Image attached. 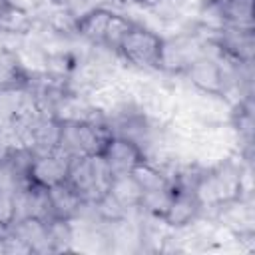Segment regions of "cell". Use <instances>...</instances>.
Instances as JSON below:
<instances>
[{"label": "cell", "mask_w": 255, "mask_h": 255, "mask_svg": "<svg viewBox=\"0 0 255 255\" xmlns=\"http://www.w3.org/2000/svg\"><path fill=\"white\" fill-rule=\"evenodd\" d=\"M46 231H48V239L50 245L54 249V253L58 251H72V237H74V227L70 219H62V217H52L46 221Z\"/></svg>", "instance_id": "cell-12"}, {"label": "cell", "mask_w": 255, "mask_h": 255, "mask_svg": "<svg viewBox=\"0 0 255 255\" xmlns=\"http://www.w3.org/2000/svg\"><path fill=\"white\" fill-rule=\"evenodd\" d=\"M110 16H112V10L100 6V8H94L92 12L84 14L82 18H78V22H76V34H78V38H82L88 44L102 42Z\"/></svg>", "instance_id": "cell-9"}, {"label": "cell", "mask_w": 255, "mask_h": 255, "mask_svg": "<svg viewBox=\"0 0 255 255\" xmlns=\"http://www.w3.org/2000/svg\"><path fill=\"white\" fill-rule=\"evenodd\" d=\"M133 179L137 181V185L143 191H151V189H161L169 185V179L163 175V171H159L155 165L147 163V161H139L133 169H131Z\"/></svg>", "instance_id": "cell-13"}, {"label": "cell", "mask_w": 255, "mask_h": 255, "mask_svg": "<svg viewBox=\"0 0 255 255\" xmlns=\"http://www.w3.org/2000/svg\"><path fill=\"white\" fill-rule=\"evenodd\" d=\"M96 207H98V213H100L102 221H116V219L126 217V213H128V209L110 193H104L96 201Z\"/></svg>", "instance_id": "cell-16"}, {"label": "cell", "mask_w": 255, "mask_h": 255, "mask_svg": "<svg viewBox=\"0 0 255 255\" xmlns=\"http://www.w3.org/2000/svg\"><path fill=\"white\" fill-rule=\"evenodd\" d=\"M199 201L195 199L193 191H183V189H173V197L169 201V207L163 213V221L171 229H179L189 225L197 215H199Z\"/></svg>", "instance_id": "cell-6"}, {"label": "cell", "mask_w": 255, "mask_h": 255, "mask_svg": "<svg viewBox=\"0 0 255 255\" xmlns=\"http://www.w3.org/2000/svg\"><path fill=\"white\" fill-rule=\"evenodd\" d=\"M108 193L114 195L126 209H133V207H139L143 189L137 185L131 173H122V175H112Z\"/></svg>", "instance_id": "cell-10"}, {"label": "cell", "mask_w": 255, "mask_h": 255, "mask_svg": "<svg viewBox=\"0 0 255 255\" xmlns=\"http://www.w3.org/2000/svg\"><path fill=\"white\" fill-rule=\"evenodd\" d=\"M34 24L30 12L12 6L10 2L0 4V32L4 34H28Z\"/></svg>", "instance_id": "cell-11"}, {"label": "cell", "mask_w": 255, "mask_h": 255, "mask_svg": "<svg viewBox=\"0 0 255 255\" xmlns=\"http://www.w3.org/2000/svg\"><path fill=\"white\" fill-rule=\"evenodd\" d=\"M173 197V187L167 185V187H161V189H151V191H143L141 195V201H139V207L145 211V213H151V215H157V217H163L165 209L169 207V201Z\"/></svg>", "instance_id": "cell-14"}, {"label": "cell", "mask_w": 255, "mask_h": 255, "mask_svg": "<svg viewBox=\"0 0 255 255\" xmlns=\"http://www.w3.org/2000/svg\"><path fill=\"white\" fill-rule=\"evenodd\" d=\"M163 38L143 26H131V30L124 36L118 46L124 62L137 72H157L159 52Z\"/></svg>", "instance_id": "cell-2"}, {"label": "cell", "mask_w": 255, "mask_h": 255, "mask_svg": "<svg viewBox=\"0 0 255 255\" xmlns=\"http://www.w3.org/2000/svg\"><path fill=\"white\" fill-rule=\"evenodd\" d=\"M2 243H4V253H32V247L14 233H10Z\"/></svg>", "instance_id": "cell-18"}, {"label": "cell", "mask_w": 255, "mask_h": 255, "mask_svg": "<svg viewBox=\"0 0 255 255\" xmlns=\"http://www.w3.org/2000/svg\"><path fill=\"white\" fill-rule=\"evenodd\" d=\"M183 78L199 92H207V94H219L223 88V74H221V66L217 60L201 56L195 62H191L185 72Z\"/></svg>", "instance_id": "cell-5"}, {"label": "cell", "mask_w": 255, "mask_h": 255, "mask_svg": "<svg viewBox=\"0 0 255 255\" xmlns=\"http://www.w3.org/2000/svg\"><path fill=\"white\" fill-rule=\"evenodd\" d=\"M2 2H4V0H0V4H2Z\"/></svg>", "instance_id": "cell-19"}, {"label": "cell", "mask_w": 255, "mask_h": 255, "mask_svg": "<svg viewBox=\"0 0 255 255\" xmlns=\"http://www.w3.org/2000/svg\"><path fill=\"white\" fill-rule=\"evenodd\" d=\"M131 26H133V24H131V20H129V18H126L124 14L112 12V16H110V20H108V26H106V32H104V40H102V42L118 50L120 42H122V40H124V36L131 30Z\"/></svg>", "instance_id": "cell-15"}, {"label": "cell", "mask_w": 255, "mask_h": 255, "mask_svg": "<svg viewBox=\"0 0 255 255\" xmlns=\"http://www.w3.org/2000/svg\"><path fill=\"white\" fill-rule=\"evenodd\" d=\"M112 173L100 153L96 155H82L70 161L68 169V183L80 193L86 201H98L104 193H108Z\"/></svg>", "instance_id": "cell-1"}, {"label": "cell", "mask_w": 255, "mask_h": 255, "mask_svg": "<svg viewBox=\"0 0 255 255\" xmlns=\"http://www.w3.org/2000/svg\"><path fill=\"white\" fill-rule=\"evenodd\" d=\"M12 233L26 241L32 247V253H54L48 231H46V221L40 217H26L20 221L12 223Z\"/></svg>", "instance_id": "cell-7"}, {"label": "cell", "mask_w": 255, "mask_h": 255, "mask_svg": "<svg viewBox=\"0 0 255 255\" xmlns=\"http://www.w3.org/2000/svg\"><path fill=\"white\" fill-rule=\"evenodd\" d=\"M14 221V197L10 189H0V223L12 225Z\"/></svg>", "instance_id": "cell-17"}, {"label": "cell", "mask_w": 255, "mask_h": 255, "mask_svg": "<svg viewBox=\"0 0 255 255\" xmlns=\"http://www.w3.org/2000/svg\"><path fill=\"white\" fill-rule=\"evenodd\" d=\"M110 169L112 175H122V173H131V169L143 161V153L141 149L126 139V137H118V135H112L108 139V143L104 145L102 153H100Z\"/></svg>", "instance_id": "cell-3"}, {"label": "cell", "mask_w": 255, "mask_h": 255, "mask_svg": "<svg viewBox=\"0 0 255 255\" xmlns=\"http://www.w3.org/2000/svg\"><path fill=\"white\" fill-rule=\"evenodd\" d=\"M70 157L54 149L52 153L46 155H34L28 179L30 183L42 185V187H52L56 183H62L68 179V169H70Z\"/></svg>", "instance_id": "cell-4"}, {"label": "cell", "mask_w": 255, "mask_h": 255, "mask_svg": "<svg viewBox=\"0 0 255 255\" xmlns=\"http://www.w3.org/2000/svg\"><path fill=\"white\" fill-rule=\"evenodd\" d=\"M48 199H50L52 215L62 217V219H72L78 213V207L82 203L80 193L68 181H62V183L48 187Z\"/></svg>", "instance_id": "cell-8"}]
</instances>
